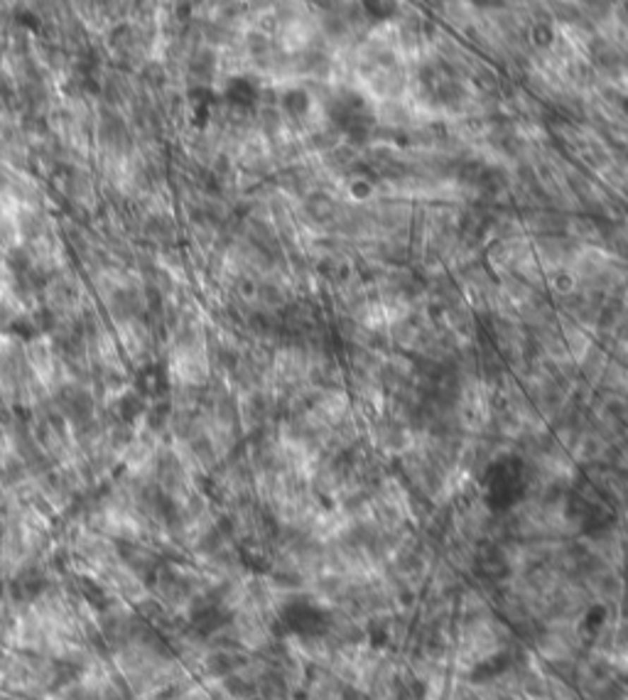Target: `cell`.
Instances as JSON below:
<instances>
[{
	"mask_svg": "<svg viewBox=\"0 0 628 700\" xmlns=\"http://www.w3.org/2000/svg\"><path fill=\"white\" fill-rule=\"evenodd\" d=\"M346 691L349 688L329 668H312L305 686V700H346Z\"/></svg>",
	"mask_w": 628,
	"mask_h": 700,
	"instance_id": "6da1fadb",
	"label": "cell"
}]
</instances>
